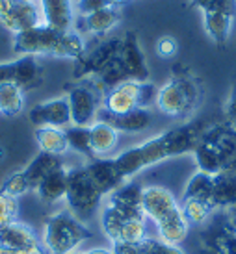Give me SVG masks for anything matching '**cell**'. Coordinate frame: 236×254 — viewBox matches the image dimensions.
Returning <instances> with one entry per match:
<instances>
[{
    "mask_svg": "<svg viewBox=\"0 0 236 254\" xmlns=\"http://www.w3.org/2000/svg\"><path fill=\"white\" fill-rule=\"evenodd\" d=\"M13 50L21 56H52L79 60L86 52V43L79 32H60L39 24L13 36Z\"/></svg>",
    "mask_w": 236,
    "mask_h": 254,
    "instance_id": "1",
    "label": "cell"
},
{
    "mask_svg": "<svg viewBox=\"0 0 236 254\" xmlns=\"http://www.w3.org/2000/svg\"><path fill=\"white\" fill-rule=\"evenodd\" d=\"M91 238L86 223L77 219L69 210L52 213L47 217L41 234L45 254H71Z\"/></svg>",
    "mask_w": 236,
    "mask_h": 254,
    "instance_id": "2",
    "label": "cell"
},
{
    "mask_svg": "<svg viewBox=\"0 0 236 254\" xmlns=\"http://www.w3.org/2000/svg\"><path fill=\"white\" fill-rule=\"evenodd\" d=\"M199 102V85L188 72H177L157 91L158 112L169 117H186Z\"/></svg>",
    "mask_w": 236,
    "mask_h": 254,
    "instance_id": "3",
    "label": "cell"
},
{
    "mask_svg": "<svg viewBox=\"0 0 236 254\" xmlns=\"http://www.w3.org/2000/svg\"><path fill=\"white\" fill-rule=\"evenodd\" d=\"M102 195L89 180L86 167H67V195L65 202L69 212L82 223L93 217L102 204Z\"/></svg>",
    "mask_w": 236,
    "mask_h": 254,
    "instance_id": "4",
    "label": "cell"
},
{
    "mask_svg": "<svg viewBox=\"0 0 236 254\" xmlns=\"http://www.w3.org/2000/svg\"><path fill=\"white\" fill-rule=\"evenodd\" d=\"M39 24H45L39 0H0V26L13 34H19Z\"/></svg>",
    "mask_w": 236,
    "mask_h": 254,
    "instance_id": "5",
    "label": "cell"
},
{
    "mask_svg": "<svg viewBox=\"0 0 236 254\" xmlns=\"http://www.w3.org/2000/svg\"><path fill=\"white\" fill-rule=\"evenodd\" d=\"M15 84L22 91L41 84V67L36 56H21L13 62L0 64V85Z\"/></svg>",
    "mask_w": 236,
    "mask_h": 254,
    "instance_id": "6",
    "label": "cell"
},
{
    "mask_svg": "<svg viewBox=\"0 0 236 254\" xmlns=\"http://www.w3.org/2000/svg\"><path fill=\"white\" fill-rule=\"evenodd\" d=\"M0 247L22 254H45L41 238L32 226L21 221L0 226Z\"/></svg>",
    "mask_w": 236,
    "mask_h": 254,
    "instance_id": "7",
    "label": "cell"
},
{
    "mask_svg": "<svg viewBox=\"0 0 236 254\" xmlns=\"http://www.w3.org/2000/svg\"><path fill=\"white\" fill-rule=\"evenodd\" d=\"M67 102L71 110V125L91 127L99 115V97L89 85H75L67 93Z\"/></svg>",
    "mask_w": 236,
    "mask_h": 254,
    "instance_id": "8",
    "label": "cell"
},
{
    "mask_svg": "<svg viewBox=\"0 0 236 254\" xmlns=\"http://www.w3.org/2000/svg\"><path fill=\"white\" fill-rule=\"evenodd\" d=\"M142 210L145 217L158 225L160 221L180 210V204L175 195L164 186H143Z\"/></svg>",
    "mask_w": 236,
    "mask_h": 254,
    "instance_id": "9",
    "label": "cell"
},
{
    "mask_svg": "<svg viewBox=\"0 0 236 254\" xmlns=\"http://www.w3.org/2000/svg\"><path fill=\"white\" fill-rule=\"evenodd\" d=\"M28 119L34 127H56L67 128L71 127V110L67 97H58L45 102H39L30 110Z\"/></svg>",
    "mask_w": 236,
    "mask_h": 254,
    "instance_id": "10",
    "label": "cell"
},
{
    "mask_svg": "<svg viewBox=\"0 0 236 254\" xmlns=\"http://www.w3.org/2000/svg\"><path fill=\"white\" fill-rule=\"evenodd\" d=\"M140 85H142V82L127 80V82H123V84L112 87L110 91H106L102 106H104V113L108 117H119V115H125V113L140 108V104H138Z\"/></svg>",
    "mask_w": 236,
    "mask_h": 254,
    "instance_id": "11",
    "label": "cell"
},
{
    "mask_svg": "<svg viewBox=\"0 0 236 254\" xmlns=\"http://www.w3.org/2000/svg\"><path fill=\"white\" fill-rule=\"evenodd\" d=\"M84 167L89 180L95 184V188L100 191L102 197L112 195L117 188H121L127 182L115 167L114 158H91V162Z\"/></svg>",
    "mask_w": 236,
    "mask_h": 254,
    "instance_id": "12",
    "label": "cell"
},
{
    "mask_svg": "<svg viewBox=\"0 0 236 254\" xmlns=\"http://www.w3.org/2000/svg\"><path fill=\"white\" fill-rule=\"evenodd\" d=\"M117 58L130 80H136V82L149 80V69L145 64V56H143V50L134 32H129L125 37H121V47H119Z\"/></svg>",
    "mask_w": 236,
    "mask_h": 254,
    "instance_id": "13",
    "label": "cell"
},
{
    "mask_svg": "<svg viewBox=\"0 0 236 254\" xmlns=\"http://www.w3.org/2000/svg\"><path fill=\"white\" fill-rule=\"evenodd\" d=\"M203 139L212 143L214 148L220 154L223 171H233L236 173V130L231 127L229 123L218 125L205 130Z\"/></svg>",
    "mask_w": 236,
    "mask_h": 254,
    "instance_id": "14",
    "label": "cell"
},
{
    "mask_svg": "<svg viewBox=\"0 0 236 254\" xmlns=\"http://www.w3.org/2000/svg\"><path fill=\"white\" fill-rule=\"evenodd\" d=\"M47 26L60 32H69L75 24V0H39Z\"/></svg>",
    "mask_w": 236,
    "mask_h": 254,
    "instance_id": "15",
    "label": "cell"
},
{
    "mask_svg": "<svg viewBox=\"0 0 236 254\" xmlns=\"http://www.w3.org/2000/svg\"><path fill=\"white\" fill-rule=\"evenodd\" d=\"M89 139L93 158H108L119 145V132L108 121L97 119L89 127Z\"/></svg>",
    "mask_w": 236,
    "mask_h": 254,
    "instance_id": "16",
    "label": "cell"
},
{
    "mask_svg": "<svg viewBox=\"0 0 236 254\" xmlns=\"http://www.w3.org/2000/svg\"><path fill=\"white\" fill-rule=\"evenodd\" d=\"M210 204L214 210H233L236 206V173L222 171L214 175Z\"/></svg>",
    "mask_w": 236,
    "mask_h": 254,
    "instance_id": "17",
    "label": "cell"
},
{
    "mask_svg": "<svg viewBox=\"0 0 236 254\" xmlns=\"http://www.w3.org/2000/svg\"><path fill=\"white\" fill-rule=\"evenodd\" d=\"M36 195L43 204L54 206L60 202H65V195H67V167H60L54 173H50L49 177L43 178L41 184L37 186Z\"/></svg>",
    "mask_w": 236,
    "mask_h": 254,
    "instance_id": "18",
    "label": "cell"
},
{
    "mask_svg": "<svg viewBox=\"0 0 236 254\" xmlns=\"http://www.w3.org/2000/svg\"><path fill=\"white\" fill-rule=\"evenodd\" d=\"M119 47H121V39H112V41L102 43L100 47L86 56L80 64V74L82 76H97L108 64H112L117 54H119Z\"/></svg>",
    "mask_w": 236,
    "mask_h": 254,
    "instance_id": "19",
    "label": "cell"
},
{
    "mask_svg": "<svg viewBox=\"0 0 236 254\" xmlns=\"http://www.w3.org/2000/svg\"><path fill=\"white\" fill-rule=\"evenodd\" d=\"M102 121H108L119 134H140L145 132L153 123L149 108H136L132 112L119 115V117H104Z\"/></svg>",
    "mask_w": 236,
    "mask_h": 254,
    "instance_id": "20",
    "label": "cell"
},
{
    "mask_svg": "<svg viewBox=\"0 0 236 254\" xmlns=\"http://www.w3.org/2000/svg\"><path fill=\"white\" fill-rule=\"evenodd\" d=\"M84 22V30L87 34H93V36H104L121 22V13L119 9L114 6H104L93 11L91 15L82 17Z\"/></svg>",
    "mask_w": 236,
    "mask_h": 254,
    "instance_id": "21",
    "label": "cell"
},
{
    "mask_svg": "<svg viewBox=\"0 0 236 254\" xmlns=\"http://www.w3.org/2000/svg\"><path fill=\"white\" fill-rule=\"evenodd\" d=\"M158 228V240L169 243V245H180L188 238L190 232V223L186 221L182 210H177L169 217L160 221L157 225Z\"/></svg>",
    "mask_w": 236,
    "mask_h": 254,
    "instance_id": "22",
    "label": "cell"
},
{
    "mask_svg": "<svg viewBox=\"0 0 236 254\" xmlns=\"http://www.w3.org/2000/svg\"><path fill=\"white\" fill-rule=\"evenodd\" d=\"M60 167H64V163H62V160H60V156L39 152V154H37L36 158L22 169V173H24V177H26V180H28L30 188H32V191H34L37 186L41 184L43 178H47L50 173H54V171L60 169Z\"/></svg>",
    "mask_w": 236,
    "mask_h": 254,
    "instance_id": "23",
    "label": "cell"
},
{
    "mask_svg": "<svg viewBox=\"0 0 236 254\" xmlns=\"http://www.w3.org/2000/svg\"><path fill=\"white\" fill-rule=\"evenodd\" d=\"M34 135H36V143H37V147H39V152L64 156L65 152L69 150L67 137H65V128L37 127Z\"/></svg>",
    "mask_w": 236,
    "mask_h": 254,
    "instance_id": "24",
    "label": "cell"
},
{
    "mask_svg": "<svg viewBox=\"0 0 236 254\" xmlns=\"http://www.w3.org/2000/svg\"><path fill=\"white\" fill-rule=\"evenodd\" d=\"M233 19H235V15L223 13V11H205L203 13L205 30L216 45L223 47L229 41L231 30H233Z\"/></svg>",
    "mask_w": 236,
    "mask_h": 254,
    "instance_id": "25",
    "label": "cell"
},
{
    "mask_svg": "<svg viewBox=\"0 0 236 254\" xmlns=\"http://www.w3.org/2000/svg\"><path fill=\"white\" fill-rule=\"evenodd\" d=\"M193 158H195V163L199 171L207 173V175H218L223 171L222 160H220V154L214 148L212 143H208L207 139L201 137V141L197 143V147L193 148Z\"/></svg>",
    "mask_w": 236,
    "mask_h": 254,
    "instance_id": "26",
    "label": "cell"
},
{
    "mask_svg": "<svg viewBox=\"0 0 236 254\" xmlns=\"http://www.w3.org/2000/svg\"><path fill=\"white\" fill-rule=\"evenodd\" d=\"M24 110V91L15 84L0 85V113L6 117H17Z\"/></svg>",
    "mask_w": 236,
    "mask_h": 254,
    "instance_id": "27",
    "label": "cell"
},
{
    "mask_svg": "<svg viewBox=\"0 0 236 254\" xmlns=\"http://www.w3.org/2000/svg\"><path fill=\"white\" fill-rule=\"evenodd\" d=\"M212 175H207L203 171H197L190 180H188L184 193H182V200H207L210 202V195H212ZM214 208V206H212Z\"/></svg>",
    "mask_w": 236,
    "mask_h": 254,
    "instance_id": "28",
    "label": "cell"
},
{
    "mask_svg": "<svg viewBox=\"0 0 236 254\" xmlns=\"http://www.w3.org/2000/svg\"><path fill=\"white\" fill-rule=\"evenodd\" d=\"M65 137H67V145L69 150L77 152L80 156H89L93 158L91 152V139H89V127H71L65 128Z\"/></svg>",
    "mask_w": 236,
    "mask_h": 254,
    "instance_id": "29",
    "label": "cell"
},
{
    "mask_svg": "<svg viewBox=\"0 0 236 254\" xmlns=\"http://www.w3.org/2000/svg\"><path fill=\"white\" fill-rule=\"evenodd\" d=\"M147 238H149V234H147V219H130V221H125L121 225L117 243L136 245V243L145 241Z\"/></svg>",
    "mask_w": 236,
    "mask_h": 254,
    "instance_id": "30",
    "label": "cell"
},
{
    "mask_svg": "<svg viewBox=\"0 0 236 254\" xmlns=\"http://www.w3.org/2000/svg\"><path fill=\"white\" fill-rule=\"evenodd\" d=\"M180 210L184 213V217L190 225H203V223H207L208 217L212 215L214 212V208L210 202L207 200H182V204H180Z\"/></svg>",
    "mask_w": 236,
    "mask_h": 254,
    "instance_id": "31",
    "label": "cell"
},
{
    "mask_svg": "<svg viewBox=\"0 0 236 254\" xmlns=\"http://www.w3.org/2000/svg\"><path fill=\"white\" fill-rule=\"evenodd\" d=\"M207 247L216 249L222 254H236V230L233 228V225L227 223L220 232L212 234Z\"/></svg>",
    "mask_w": 236,
    "mask_h": 254,
    "instance_id": "32",
    "label": "cell"
},
{
    "mask_svg": "<svg viewBox=\"0 0 236 254\" xmlns=\"http://www.w3.org/2000/svg\"><path fill=\"white\" fill-rule=\"evenodd\" d=\"M0 191L9 195V197L21 198V197H24L28 191H32V188H30V184H28V180H26V177H24V173L19 171V173L9 175V177L4 180Z\"/></svg>",
    "mask_w": 236,
    "mask_h": 254,
    "instance_id": "33",
    "label": "cell"
},
{
    "mask_svg": "<svg viewBox=\"0 0 236 254\" xmlns=\"http://www.w3.org/2000/svg\"><path fill=\"white\" fill-rule=\"evenodd\" d=\"M19 221V198L0 191V226Z\"/></svg>",
    "mask_w": 236,
    "mask_h": 254,
    "instance_id": "34",
    "label": "cell"
},
{
    "mask_svg": "<svg viewBox=\"0 0 236 254\" xmlns=\"http://www.w3.org/2000/svg\"><path fill=\"white\" fill-rule=\"evenodd\" d=\"M142 251L143 254H186L180 249V245H169L158 238H147L142 241Z\"/></svg>",
    "mask_w": 236,
    "mask_h": 254,
    "instance_id": "35",
    "label": "cell"
},
{
    "mask_svg": "<svg viewBox=\"0 0 236 254\" xmlns=\"http://www.w3.org/2000/svg\"><path fill=\"white\" fill-rule=\"evenodd\" d=\"M193 6L205 11H223V13H236V0H192Z\"/></svg>",
    "mask_w": 236,
    "mask_h": 254,
    "instance_id": "36",
    "label": "cell"
},
{
    "mask_svg": "<svg viewBox=\"0 0 236 254\" xmlns=\"http://www.w3.org/2000/svg\"><path fill=\"white\" fill-rule=\"evenodd\" d=\"M177 50H179V43L177 39L171 36H162L160 39L157 41V54L160 58H173L177 54Z\"/></svg>",
    "mask_w": 236,
    "mask_h": 254,
    "instance_id": "37",
    "label": "cell"
},
{
    "mask_svg": "<svg viewBox=\"0 0 236 254\" xmlns=\"http://www.w3.org/2000/svg\"><path fill=\"white\" fill-rule=\"evenodd\" d=\"M104 6H108L106 0H77L75 2V11L80 17H86V15H91L93 11H97V9Z\"/></svg>",
    "mask_w": 236,
    "mask_h": 254,
    "instance_id": "38",
    "label": "cell"
},
{
    "mask_svg": "<svg viewBox=\"0 0 236 254\" xmlns=\"http://www.w3.org/2000/svg\"><path fill=\"white\" fill-rule=\"evenodd\" d=\"M227 123L236 130V87L231 95L229 104H227Z\"/></svg>",
    "mask_w": 236,
    "mask_h": 254,
    "instance_id": "39",
    "label": "cell"
},
{
    "mask_svg": "<svg viewBox=\"0 0 236 254\" xmlns=\"http://www.w3.org/2000/svg\"><path fill=\"white\" fill-rule=\"evenodd\" d=\"M84 254H114L112 249L106 247H93V249H87V251H82Z\"/></svg>",
    "mask_w": 236,
    "mask_h": 254,
    "instance_id": "40",
    "label": "cell"
},
{
    "mask_svg": "<svg viewBox=\"0 0 236 254\" xmlns=\"http://www.w3.org/2000/svg\"><path fill=\"white\" fill-rule=\"evenodd\" d=\"M229 223L233 225V228L236 230V206L233 210H229Z\"/></svg>",
    "mask_w": 236,
    "mask_h": 254,
    "instance_id": "41",
    "label": "cell"
},
{
    "mask_svg": "<svg viewBox=\"0 0 236 254\" xmlns=\"http://www.w3.org/2000/svg\"><path fill=\"white\" fill-rule=\"evenodd\" d=\"M199 254H222V253H218V251H216V249H212V247H207V245H205V247H203V251H201Z\"/></svg>",
    "mask_w": 236,
    "mask_h": 254,
    "instance_id": "42",
    "label": "cell"
},
{
    "mask_svg": "<svg viewBox=\"0 0 236 254\" xmlns=\"http://www.w3.org/2000/svg\"><path fill=\"white\" fill-rule=\"evenodd\" d=\"M125 2H127V0H106L108 6H114V7L121 6V4H125Z\"/></svg>",
    "mask_w": 236,
    "mask_h": 254,
    "instance_id": "43",
    "label": "cell"
},
{
    "mask_svg": "<svg viewBox=\"0 0 236 254\" xmlns=\"http://www.w3.org/2000/svg\"><path fill=\"white\" fill-rule=\"evenodd\" d=\"M2 158H4V148L0 147V160H2Z\"/></svg>",
    "mask_w": 236,
    "mask_h": 254,
    "instance_id": "44",
    "label": "cell"
},
{
    "mask_svg": "<svg viewBox=\"0 0 236 254\" xmlns=\"http://www.w3.org/2000/svg\"><path fill=\"white\" fill-rule=\"evenodd\" d=\"M71 254H84L82 251H75V253H71Z\"/></svg>",
    "mask_w": 236,
    "mask_h": 254,
    "instance_id": "45",
    "label": "cell"
},
{
    "mask_svg": "<svg viewBox=\"0 0 236 254\" xmlns=\"http://www.w3.org/2000/svg\"><path fill=\"white\" fill-rule=\"evenodd\" d=\"M26 2H37V0H26Z\"/></svg>",
    "mask_w": 236,
    "mask_h": 254,
    "instance_id": "46",
    "label": "cell"
}]
</instances>
